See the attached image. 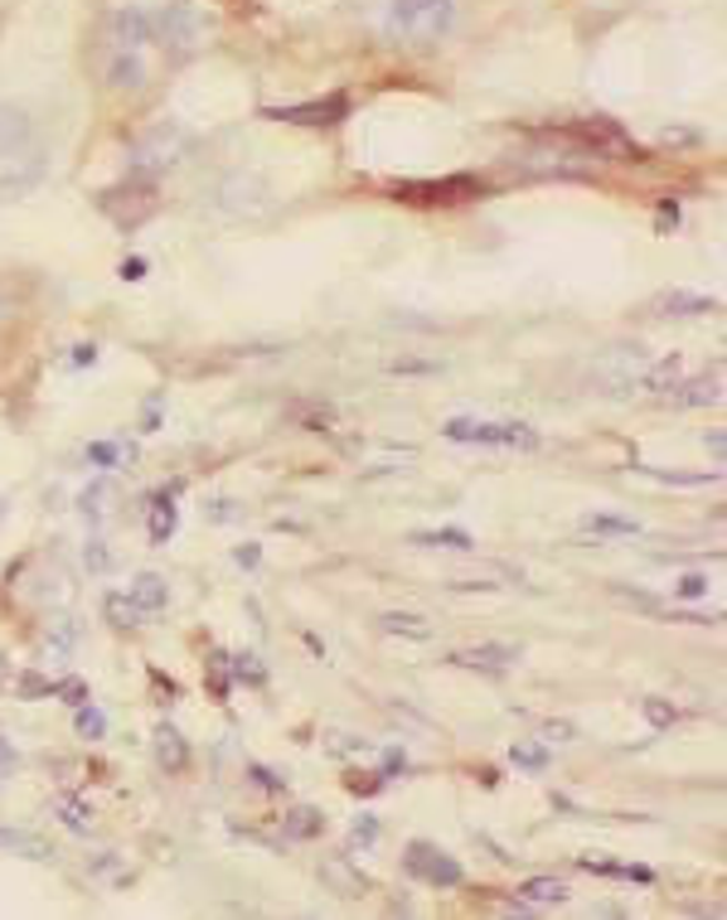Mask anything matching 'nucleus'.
Here are the masks:
<instances>
[{"mask_svg":"<svg viewBox=\"0 0 727 920\" xmlns=\"http://www.w3.org/2000/svg\"><path fill=\"white\" fill-rule=\"evenodd\" d=\"M456 24V0H388V34L403 44H432Z\"/></svg>","mask_w":727,"mask_h":920,"instance_id":"1","label":"nucleus"},{"mask_svg":"<svg viewBox=\"0 0 727 920\" xmlns=\"http://www.w3.org/2000/svg\"><path fill=\"white\" fill-rule=\"evenodd\" d=\"M150 24H156V40L170 59H189L209 44V15L189 0H170L165 10H150Z\"/></svg>","mask_w":727,"mask_h":920,"instance_id":"2","label":"nucleus"},{"mask_svg":"<svg viewBox=\"0 0 727 920\" xmlns=\"http://www.w3.org/2000/svg\"><path fill=\"white\" fill-rule=\"evenodd\" d=\"M446 441H461V446H505V451H539V431L529 421H480V417H451L442 427Z\"/></svg>","mask_w":727,"mask_h":920,"instance_id":"3","label":"nucleus"},{"mask_svg":"<svg viewBox=\"0 0 727 920\" xmlns=\"http://www.w3.org/2000/svg\"><path fill=\"white\" fill-rule=\"evenodd\" d=\"M214 199H219L228 219H262V213H272V189L258 175H224Z\"/></svg>","mask_w":727,"mask_h":920,"instance_id":"4","label":"nucleus"},{"mask_svg":"<svg viewBox=\"0 0 727 920\" xmlns=\"http://www.w3.org/2000/svg\"><path fill=\"white\" fill-rule=\"evenodd\" d=\"M403 867H407V877L427 881V887H461L466 881V867L456 858H446V853H437L432 843H407Z\"/></svg>","mask_w":727,"mask_h":920,"instance_id":"5","label":"nucleus"},{"mask_svg":"<svg viewBox=\"0 0 727 920\" xmlns=\"http://www.w3.org/2000/svg\"><path fill=\"white\" fill-rule=\"evenodd\" d=\"M185 132L180 126H156V132H150L142 146H136V156H132V170L142 175V180H150V175H160V170H170L175 160L185 156Z\"/></svg>","mask_w":727,"mask_h":920,"instance_id":"6","label":"nucleus"},{"mask_svg":"<svg viewBox=\"0 0 727 920\" xmlns=\"http://www.w3.org/2000/svg\"><path fill=\"white\" fill-rule=\"evenodd\" d=\"M40 150V126L20 102H0V165Z\"/></svg>","mask_w":727,"mask_h":920,"instance_id":"7","label":"nucleus"},{"mask_svg":"<svg viewBox=\"0 0 727 920\" xmlns=\"http://www.w3.org/2000/svg\"><path fill=\"white\" fill-rule=\"evenodd\" d=\"M102 209H107L122 228H136L150 209H156V189H150V180L146 185H122L117 195H102Z\"/></svg>","mask_w":727,"mask_h":920,"instance_id":"8","label":"nucleus"},{"mask_svg":"<svg viewBox=\"0 0 727 920\" xmlns=\"http://www.w3.org/2000/svg\"><path fill=\"white\" fill-rule=\"evenodd\" d=\"M344 112H350V97L335 93V97H321V102H301V107H277L272 117L291 122V126H335V122H344Z\"/></svg>","mask_w":727,"mask_h":920,"instance_id":"9","label":"nucleus"},{"mask_svg":"<svg viewBox=\"0 0 727 920\" xmlns=\"http://www.w3.org/2000/svg\"><path fill=\"white\" fill-rule=\"evenodd\" d=\"M451 663H461V669H476V673H490V679H500L519 663V649L515 645H470V649H456Z\"/></svg>","mask_w":727,"mask_h":920,"instance_id":"10","label":"nucleus"},{"mask_svg":"<svg viewBox=\"0 0 727 920\" xmlns=\"http://www.w3.org/2000/svg\"><path fill=\"white\" fill-rule=\"evenodd\" d=\"M44 170H49L44 150H30V156H20V160H6V165H0V195H24V189H34L44 180Z\"/></svg>","mask_w":727,"mask_h":920,"instance_id":"11","label":"nucleus"},{"mask_svg":"<svg viewBox=\"0 0 727 920\" xmlns=\"http://www.w3.org/2000/svg\"><path fill=\"white\" fill-rule=\"evenodd\" d=\"M112 40H117V49H142L146 40H156L150 10H142V6H122L117 15H112Z\"/></svg>","mask_w":727,"mask_h":920,"instance_id":"12","label":"nucleus"},{"mask_svg":"<svg viewBox=\"0 0 727 920\" xmlns=\"http://www.w3.org/2000/svg\"><path fill=\"white\" fill-rule=\"evenodd\" d=\"M0 853H10V858H24V862H54V843L30 834V828H0Z\"/></svg>","mask_w":727,"mask_h":920,"instance_id":"13","label":"nucleus"},{"mask_svg":"<svg viewBox=\"0 0 727 920\" xmlns=\"http://www.w3.org/2000/svg\"><path fill=\"white\" fill-rule=\"evenodd\" d=\"M146 59H142V49H117L107 63V83L117 87V93H136V87H146Z\"/></svg>","mask_w":727,"mask_h":920,"instance_id":"14","label":"nucleus"},{"mask_svg":"<svg viewBox=\"0 0 727 920\" xmlns=\"http://www.w3.org/2000/svg\"><path fill=\"white\" fill-rule=\"evenodd\" d=\"M582 533L592 543H631V539H641V523L635 519H621V514H586L582 519Z\"/></svg>","mask_w":727,"mask_h":920,"instance_id":"15","label":"nucleus"},{"mask_svg":"<svg viewBox=\"0 0 727 920\" xmlns=\"http://www.w3.org/2000/svg\"><path fill=\"white\" fill-rule=\"evenodd\" d=\"M679 378H684V359H679V354H669V359L645 364V368H641V378H635V383H641L645 393H655V398H669V393L679 388Z\"/></svg>","mask_w":727,"mask_h":920,"instance_id":"16","label":"nucleus"},{"mask_svg":"<svg viewBox=\"0 0 727 920\" xmlns=\"http://www.w3.org/2000/svg\"><path fill=\"white\" fill-rule=\"evenodd\" d=\"M723 398V383L718 374H698V378H679V388L669 393L674 407H713Z\"/></svg>","mask_w":727,"mask_h":920,"instance_id":"17","label":"nucleus"},{"mask_svg":"<svg viewBox=\"0 0 727 920\" xmlns=\"http://www.w3.org/2000/svg\"><path fill=\"white\" fill-rule=\"evenodd\" d=\"M321 881H325V887H335L340 897H364V891H368V877L350 858H325L321 862Z\"/></svg>","mask_w":727,"mask_h":920,"instance_id":"18","label":"nucleus"},{"mask_svg":"<svg viewBox=\"0 0 727 920\" xmlns=\"http://www.w3.org/2000/svg\"><path fill=\"white\" fill-rule=\"evenodd\" d=\"M156 761H160V771H170V775L189 771V746H185L180 726H170V722L156 726Z\"/></svg>","mask_w":727,"mask_h":920,"instance_id":"19","label":"nucleus"},{"mask_svg":"<svg viewBox=\"0 0 727 920\" xmlns=\"http://www.w3.org/2000/svg\"><path fill=\"white\" fill-rule=\"evenodd\" d=\"M325 834V814L315 809V804H297V809H287L282 819V838L287 843H311Z\"/></svg>","mask_w":727,"mask_h":920,"instance_id":"20","label":"nucleus"},{"mask_svg":"<svg viewBox=\"0 0 727 920\" xmlns=\"http://www.w3.org/2000/svg\"><path fill=\"white\" fill-rule=\"evenodd\" d=\"M660 315H713L718 311V296H704V291H665L655 296Z\"/></svg>","mask_w":727,"mask_h":920,"instance_id":"21","label":"nucleus"},{"mask_svg":"<svg viewBox=\"0 0 727 920\" xmlns=\"http://www.w3.org/2000/svg\"><path fill=\"white\" fill-rule=\"evenodd\" d=\"M142 606V616H156V610H165V600H170V586H165L160 572H142V577L132 582V592H126Z\"/></svg>","mask_w":727,"mask_h":920,"instance_id":"22","label":"nucleus"},{"mask_svg":"<svg viewBox=\"0 0 727 920\" xmlns=\"http://www.w3.org/2000/svg\"><path fill=\"white\" fill-rule=\"evenodd\" d=\"M378 625H384L388 635H403V640H432V620L417 616V610H384Z\"/></svg>","mask_w":727,"mask_h":920,"instance_id":"23","label":"nucleus"},{"mask_svg":"<svg viewBox=\"0 0 727 920\" xmlns=\"http://www.w3.org/2000/svg\"><path fill=\"white\" fill-rule=\"evenodd\" d=\"M175 490H180V484L150 494V500H156V509H150V543H170V533H175V500H170V494Z\"/></svg>","mask_w":727,"mask_h":920,"instance_id":"24","label":"nucleus"},{"mask_svg":"<svg viewBox=\"0 0 727 920\" xmlns=\"http://www.w3.org/2000/svg\"><path fill=\"white\" fill-rule=\"evenodd\" d=\"M413 543L417 547H446V553H470V547H476V539H470L466 529H423V533H413Z\"/></svg>","mask_w":727,"mask_h":920,"instance_id":"25","label":"nucleus"},{"mask_svg":"<svg viewBox=\"0 0 727 920\" xmlns=\"http://www.w3.org/2000/svg\"><path fill=\"white\" fill-rule=\"evenodd\" d=\"M519 901H529V906H558V901H568V887L558 877H529L525 887H519Z\"/></svg>","mask_w":727,"mask_h":920,"instance_id":"26","label":"nucleus"},{"mask_svg":"<svg viewBox=\"0 0 727 920\" xmlns=\"http://www.w3.org/2000/svg\"><path fill=\"white\" fill-rule=\"evenodd\" d=\"M54 814L73 828V834H87V824H93V804H87L83 795H59L54 799Z\"/></svg>","mask_w":727,"mask_h":920,"instance_id":"27","label":"nucleus"},{"mask_svg":"<svg viewBox=\"0 0 727 920\" xmlns=\"http://www.w3.org/2000/svg\"><path fill=\"white\" fill-rule=\"evenodd\" d=\"M582 867H586V872H596V877H621V881H641V887H650V881H655V872H650V867H641V862H592V858H586Z\"/></svg>","mask_w":727,"mask_h":920,"instance_id":"28","label":"nucleus"},{"mask_svg":"<svg viewBox=\"0 0 727 920\" xmlns=\"http://www.w3.org/2000/svg\"><path fill=\"white\" fill-rule=\"evenodd\" d=\"M509 765L539 775V771H548V746H539V741H515V746H509Z\"/></svg>","mask_w":727,"mask_h":920,"instance_id":"29","label":"nucleus"},{"mask_svg":"<svg viewBox=\"0 0 727 920\" xmlns=\"http://www.w3.org/2000/svg\"><path fill=\"white\" fill-rule=\"evenodd\" d=\"M87 460L93 466H132L136 460V446H122V441H87Z\"/></svg>","mask_w":727,"mask_h":920,"instance_id":"30","label":"nucleus"},{"mask_svg":"<svg viewBox=\"0 0 727 920\" xmlns=\"http://www.w3.org/2000/svg\"><path fill=\"white\" fill-rule=\"evenodd\" d=\"M79 509L87 514V523H102V514L112 509V484H107V480L87 484V490H83V500H79Z\"/></svg>","mask_w":727,"mask_h":920,"instance_id":"31","label":"nucleus"},{"mask_svg":"<svg viewBox=\"0 0 727 920\" xmlns=\"http://www.w3.org/2000/svg\"><path fill=\"white\" fill-rule=\"evenodd\" d=\"M107 620L117 625V630H136L146 616H142V606H136L132 596H107Z\"/></svg>","mask_w":727,"mask_h":920,"instance_id":"32","label":"nucleus"},{"mask_svg":"<svg viewBox=\"0 0 727 920\" xmlns=\"http://www.w3.org/2000/svg\"><path fill=\"white\" fill-rule=\"evenodd\" d=\"M641 712H645V722L655 726V732H669V726L679 722V708H674L669 698H645V702H641Z\"/></svg>","mask_w":727,"mask_h":920,"instance_id":"33","label":"nucleus"},{"mask_svg":"<svg viewBox=\"0 0 727 920\" xmlns=\"http://www.w3.org/2000/svg\"><path fill=\"white\" fill-rule=\"evenodd\" d=\"M79 736L83 741H102V736H107V718H102V708H93V702H87V708H79Z\"/></svg>","mask_w":727,"mask_h":920,"instance_id":"34","label":"nucleus"},{"mask_svg":"<svg viewBox=\"0 0 727 920\" xmlns=\"http://www.w3.org/2000/svg\"><path fill=\"white\" fill-rule=\"evenodd\" d=\"M73 640H79V625H73V620H59L54 630H49V649H54L59 659L73 655Z\"/></svg>","mask_w":727,"mask_h":920,"instance_id":"35","label":"nucleus"},{"mask_svg":"<svg viewBox=\"0 0 727 920\" xmlns=\"http://www.w3.org/2000/svg\"><path fill=\"white\" fill-rule=\"evenodd\" d=\"M15 688H20V698H24V702H34V698H49V693H54V683H49L44 673H34V669H30V673H20V683H15Z\"/></svg>","mask_w":727,"mask_h":920,"instance_id":"36","label":"nucleus"},{"mask_svg":"<svg viewBox=\"0 0 727 920\" xmlns=\"http://www.w3.org/2000/svg\"><path fill=\"white\" fill-rule=\"evenodd\" d=\"M54 693H59L63 702H73V708H87V702H93V688H87L83 679H63Z\"/></svg>","mask_w":727,"mask_h":920,"instance_id":"37","label":"nucleus"},{"mask_svg":"<svg viewBox=\"0 0 727 920\" xmlns=\"http://www.w3.org/2000/svg\"><path fill=\"white\" fill-rule=\"evenodd\" d=\"M374 838H378V819H374V814H360L354 828H350V848H368Z\"/></svg>","mask_w":727,"mask_h":920,"instance_id":"38","label":"nucleus"},{"mask_svg":"<svg viewBox=\"0 0 727 920\" xmlns=\"http://www.w3.org/2000/svg\"><path fill=\"white\" fill-rule=\"evenodd\" d=\"M228 669H233V679H242V683H262V679H267V673H262V663L252 659V655L228 659Z\"/></svg>","mask_w":727,"mask_h":920,"instance_id":"39","label":"nucleus"},{"mask_svg":"<svg viewBox=\"0 0 727 920\" xmlns=\"http://www.w3.org/2000/svg\"><path fill=\"white\" fill-rule=\"evenodd\" d=\"M83 562H87V572H107V567H112V553H107V543H102V539H87V547H83Z\"/></svg>","mask_w":727,"mask_h":920,"instance_id":"40","label":"nucleus"},{"mask_svg":"<svg viewBox=\"0 0 727 920\" xmlns=\"http://www.w3.org/2000/svg\"><path fill=\"white\" fill-rule=\"evenodd\" d=\"M160 412H165V393H150L142 407V431H160Z\"/></svg>","mask_w":727,"mask_h":920,"instance_id":"41","label":"nucleus"},{"mask_svg":"<svg viewBox=\"0 0 727 920\" xmlns=\"http://www.w3.org/2000/svg\"><path fill=\"white\" fill-rule=\"evenodd\" d=\"M704 592H708V577H704V572H684V582H679V596H688V600H694V596H704Z\"/></svg>","mask_w":727,"mask_h":920,"instance_id":"42","label":"nucleus"},{"mask_svg":"<svg viewBox=\"0 0 727 920\" xmlns=\"http://www.w3.org/2000/svg\"><path fill=\"white\" fill-rule=\"evenodd\" d=\"M20 771V751L10 746V736H0V775H15Z\"/></svg>","mask_w":727,"mask_h":920,"instance_id":"43","label":"nucleus"},{"mask_svg":"<svg viewBox=\"0 0 727 920\" xmlns=\"http://www.w3.org/2000/svg\"><path fill=\"white\" fill-rule=\"evenodd\" d=\"M388 374H398V378H407V374H437V364H423V359H398V364H388Z\"/></svg>","mask_w":727,"mask_h":920,"instance_id":"44","label":"nucleus"},{"mask_svg":"<svg viewBox=\"0 0 727 920\" xmlns=\"http://www.w3.org/2000/svg\"><path fill=\"white\" fill-rule=\"evenodd\" d=\"M233 562H238V567H248V572H252V567L262 562V547H258V543H238V547H233Z\"/></svg>","mask_w":727,"mask_h":920,"instance_id":"45","label":"nucleus"},{"mask_svg":"<svg viewBox=\"0 0 727 920\" xmlns=\"http://www.w3.org/2000/svg\"><path fill=\"white\" fill-rule=\"evenodd\" d=\"M543 736L548 741H578V726L572 722H543Z\"/></svg>","mask_w":727,"mask_h":920,"instance_id":"46","label":"nucleus"},{"mask_svg":"<svg viewBox=\"0 0 727 920\" xmlns=\"http://www.w3.org/2000/svg\"><path fill=\"white\" fill-rule=\"evenodd\" d=\"M214 523H224V519H242V504H224V500H214L209 509H204Z\"/></svg>","mask_w":727,"mask_h":920,"instance_id":"47","label":"nucleus"},{"mask_svg":"<svg viewBox=\"0 0 727 920\" xmlns=\"http://www.w3.org/2000/svg\"><path fill=\"white\" fill-rule=\"evenodd\" d=\"M10 315H15V286H10V281H0V325H6Z\"/></svg>","mask_w":727,"mask_h":920,"instance_id":"48","label":"nucleus"},{"mask_svg":"<svg viewBox=\"0 0 727 920\" xmlns=\"http://www.w3.org/2000/svg\"><path fill=\"white\" fill-rule=\"evenodd\" d=\"M384 775H407V751H384Z\"/></svg>","mask_w":727,"mask_h":920,"instance_id":"49","label":"nucleus"},{"mask_svg":"<svg viewBox=\"0 0 727 920\" xmlns=\"http://www.w3.org/2000/svg\"><path fill=\"white\" fill-rule=\"evenodd\" d=\"M122 276H126V281H142V276H146V258H126V262H122Z\"/></svg>","mask_w":727,"mask_h":920,"instance_id":"50","label":"nucleus"},{"mask_svg":"<svg viewBox=\"0 0 727 920\" xmlns=\"http://www.w3.org/2000/svg\"><path fill=\"white\" fill-rule=\"evenodd\" d=\"M674 223H679V209H674V203H665V209H660V233H669Z\"/></svg>","mask_w":727,"mask_h":920,"instance_id":"51","label":"nucleus"},{"mask_svg":"<svg viewBox=\"0 0 727 920\" xmlns=\"http://www.w3.org/2000/svg\"><path fill=\"white\" fill-rule=\"evenodd\" d=\"M252 781L267 785V790H282V781H277V775H267V765H252Z\"/></svg>","mask_w":727,"mask_h":920,"instance_id":"52","label":"nucleus"},{"mask_svg":"<svg viewBox=\"0 0 727 920\" xmlns=\"http://www.w3.org/2000/svg\"><path fill=\"white\" fill-rule=\"evenodd\" d=\"M688 916H698V920H723V906H688Z\"/></svg>","mask_w":727,"mask_h":920,"instance_id":"53","label":"nucleus"},{"mask_svg":"<svg viewBox=\"0 0 727 920\" xmlns=\"http://www.w3.org/2000/svg\"><path fill=\"white\" fill-rule=\"evenodd\" d=\"M93 359H97V344H83V349H73V364H79V368L93 364Z\"/></svg>","mask_w":727,"mask_h":920,"instance_id":"54","label":"nucleus"},{"mask_svg":"<svg viewBox=\"0 0 727 920\" xmlns=\"http://www.w3.org/2000/svg\"><path fill=\"white\" fill-rule=\"evenodd\" d=\"M704 446L713 451V460H723V431H708V437H704Z\"/></svg>","mask_w":727,"mask_h":920,"instance_id":"55","label":"nucleus"}]
</instances>
